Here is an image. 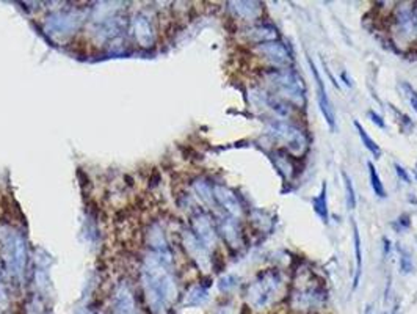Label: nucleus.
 <instances>
[{
	"label": "nucleus",
	"mask_w": 417,
	"mask_h": 314,
	"mask_svg": "<svg viewBox=\"0 0 417 314\" xmlns=\"http://www.w3.org/2000/svg\"><path fill=\"white\" fill-rule=\"evenodd\" d=\"M369 117H370V120H372L373 123H375L377 126H380V127H381V129H384V127H386V124H384V121H383V118H381L380 115H377V113H375V112H372V110H370V112H369Z\"/></svg>",
	"instance_id": "aec40b11"
},
{
	"label": "nucleus",
	"mask_w": 417,
	"mask_h": 314,
	"mask_svg": "<svg viewBox=\"0 0 417 314\" xmlns=\"http://www.w3.org/2000/svg\"><path fill=\"white\" fill-rule=\"evenodd\" d=\"M400 269H401V272L403 274H409L411 270H412V263H411V258H409V254L406 251H403V248H400Z\"/></svg>",
	"instance_id": "f3484780"
},
{
	"label": "nucleus",
	"mask_w": 417,
	"mask_h": 314,
	"mask_svg": "<svg viewBox=\"0 0 417 314\" xmlns=\"http://www.w3.org/2000/svg\"><path fill=\"white\" fill-rule=\"evenodd\" d=\"M366 314H373V308L369 305V306H366Z\"/></svg>",
	"instance_id": "4be33fe9"
},
{
	"label": "nucleus",
	"mask_w": 417,
	"mask_h": 314,
	"mask_svg": "<svg viewBox=\"0 0 417 314\" xmlns=\"http://www.w3.org/2000/svg\"><path fill=\"white\" fill-rule=\"evenodd\" d=\"M414 24H415V30H417V14L414 16Z\"/></svg>",
	"instance_id": "5701e85b"
},
{
	"label": "nucleus",
	"mask_w": 417,
	"mask_h": 314,
	"mask_svg": "<svg viewBox=\"0 0 417 314\" xmlns=\"http://www.w3.org/2000/svg\"><path fill=\"white\" fill-rule=\"evenodd\" d=\"M314 211L323 220L328 222V203H326V184H322L320 193L314 198Z\"/></svg>",
	"instance_id": "f8f14e48"
},
{
	"label": "nucleus",
	"mask_w": 417,
	"mask_h": 314,
	"mask_svg": "<svg viewBox=\"0 0 417 314\" xmlns=\"http://www.w3.org/2000/svg\"><path fill=\"white\" fill-rule=\"evenodd\" d=\"M268 134L295 154L303 152L306 148V137L303 131L284 120H271L268 123Z\"/></svg>",
	"instance_id": "7ed1b4c3"
},
{
	"label": "nucleus",
	"mask_w": 417,
	"mask_h": 314,
	"mask_svg": "<svg viewBox=\"0 0 417 314\" xmlns=\"http://www.w3.org/2000/svg\"><path fill=\"white\" fill-rule=\"evenodd\" d=\"M401 87H403V88L406 90V93H408L406 96H408V99H409V102H411L412 109H414V110H415V113H417V93H415V91L409 87L408 83H403V85H401Z\"/></svg>",
	"instance_id": "a211bd4d"
},
{
	"label": "nucleus",
	"mask_w": 417,
	"mask_h": 314,
	"mask_svg": "<svg viewBox=\"0 0 417 314\" xmlns=\"http://www.w3.org/2000/svg\"><path fill=\"white\" fill-rule=\"evenodd\" d=\"M235 13L243 19H256L261 16L262 13V7L259 2H235L232 4Z\"/></svg>",
	"instance_id": "1a4fd4ad"
},
{
	"label": "nucleus",
	"mask_w": 417,
	"mask_h": 314,
	"mask_svg": "<svg viewBox=\"0 0 417 314\" xmlns=\"http://www.w3.org/2000/svg\"><path fill=\"white\" fill-rule=\"evenodd\" d=\"M367 167H369L370 184H372V189H373V192H375V195H377V196H380V198H386L384 185H383V182H381V179H380V176H378V173H377V168L373 167V164H372V162H369V164H367Z\"/></svg>",
	"instance_id": "4468645a"
},
{
	"label": "nucleus",
	"mask_w": 417,
	"mask_h": 314,
	"mask_svg": "<svg viewBox=\"0 0 417 314\" xmlns=\"http://www.w3.org/2000/svg\"><path fill=\"white\" fill-rule=\"evenodd\" d=\"M394 167H395V171H397L398 178H400L401 181H403V182L409 184V182H411V178H409V175L406 173V170H403V168H401L400 165H397V164H395Z\"/></svg>",
	"instance_id": "6ab92c4d"
},
{
	"label": "nucleus",
	"mask_w": 417,
	"mask_h": 314,
	"mask_svg": "<svg viewBox=\"0 0 417 314\" xmlns=\"http://www.w3.org/2000/svg\"><path fill=\"white\" fill-rule=\"evenodd\" d=\"M217 196L220 198V201L224 204V207L234 214V216H240V212H242V207H240V203H239V199L229 192L227 189L224 187H218L217 189Z\"/></svg>",
	"instance_id": "9d476101"
},
{
	"label": "nucleus",
	"mask_w": 417,
	"mask_h": 314,
	"mask_svg": "<svg viewBox=\"0 0 417 314\" xmlns=\"http://www.w3.org/2000/svg\"><path fill=\"white\" fill-rule=\"evenodd\" d=\"M392 314H398V311H397V309H395V311H394V312H392Z\"/></svg>",
	"instance_id": "b1692460"
},
{
	"label": "nucleus",
	"mask_w": 417,
	"mask_h": 314,
	"mask_svg": "<svg viewBox=\"0 0 417 314\" xmlns=\"http://www.w3.org/2000/svg\"><path fill=\"white\" fill-rule=\"evenodd\" d=\"M223 283H226V284H221V289H232L234 286H237V278L227 277L226 280H223Z\"/></svg>",
	"instance_id": "412c9836"
},
{
	"label": "nucleus",
	"mask_w": 417,
	"mask_h": 314,
	"mask_svg": "<svg viewBox=\"0 0 417 314\" xmlns=\"http://www.w3.org/2000/svg\"><path fill=\"white\" fill-rule=\"evenodd\" d=\"M353 237H354V251H356V275L353 281V288H358L359 278H361V269H363V250H361V236L358 231V225L353 222Z\"/></svg>",
	"instance_id": "9b49d317"
},
{
	"label": "nucleus",
	"mask_w": 417,
	"mask_h": 314,
	"mask_svg": "<svg viewBox=\"0 0 417 314\" xmlns=\"http://www.w3.org/2000/svg\"><path fill=\"white\" fill-rule=\"evenodd\" d=\"M248 38L254 42L264 44V42L276 41L278 33H276V28L271 25H257V27H253L248 32Z\"/></svg>",
	"instance_id": "6e6552de"
},
{
	"label": "nucleus",
	"mask_w": 417,
	"mask_h": 314,
	"mask_svg": "<svg viewBox=\"0 0 417 314\" xmlns=\"http://www.w3.org/2000/svg\"><path fill=\"white\" fill-rule=\"evenodd\" d=\"M309 66H311V71H312V76H314V80H315V85H317V101H319V106H320V110L323 113V117L328 123V126L334 129L336 127V118H334V110L331 107V102H329L328 99V94H326V88H325V83L319 74L317 68H315L314 62L309 59Z\"/></svg>",
	"instance_id": "423d86ee"
},
{
	"label": "nucleus",
	"mask_w": 417,
	"mask_h": 314,
	"mask_svg": "<svg viewBox=\"0 0 417 314\" xmlns=\"http://www.w3.org/2000/svg\"><path fill=\"white\" fill-rule=\"evenodd\" d=\"M282 286V277L276 270H268L259 275L248 289V300L254 308H265L276 298Z\"/></svg>",
	"instance_id": "f03ea898"
},
{
	"label": "nucleus",
	"mask_w": 417,
	"mask_h": 314,
	"mask_svg": "<svg viewBox=\"0 0 417 314\" xmlns=\"http://www.w3.org/2000/svg\"><path fill=\"white\" fill-rule=\"evenodd\" d=\"M354 126H356V129H358V134H359V137H361V140H363V143H364V146L373 154V157H375V159H380L381 157V149H380V146L375 143V141L372 140V137L364 131V127L359 124V121H354Z\"/></svg>",
	"instance_id": "ddd939ff"
},
{
	"label": "nucleus",
	"mask_w": 417,
	"mask_h": 314,
	"mask_svg": "<svg viewBox=\"0 0 417 314\" xmlns=\"http://www.w3.org/2000/svg\"><path fill=\"white\" fill-rule=\"evenodd\" d=\"M326 302V292L317 284L295 289L290 297V306L296 311H312L319 309Z\"/></svg>",
	"instance_id": "20e7f679"
},
{
	"label": "nucleus",
	"mask_w": 417,
	"mask_h": 314,
	"mask_svg": "<svg viewBox=\"0 0 417 314\" xmlns=\"http://www.w3.org/2000/svg\"><path fill=\"white\" fill-rule=\"evenodd\" d=\"M395 22L398 33L405 39H412L415 36V24H414V13L408 5H400L395 14Z\"/></svg>",
	"instance_id": "0eeeda50"
},
{
	"label": "nucleus",
	"mask_w": 417,
	"mask_h": 314,
	"mask_svg": "<svg viewBox=\"0 0 417 314\" xmlns=\"http://www.w3.org/2000/svg\"><path fill=\"white\" fill-rule=\"evenodd\" d=\"M265 80L282 101H289L298 107L305 104V85L296 71L290 68H278L267 73Z\"/></svg>",
	"instance_id": "f257e3e1"
},
{
	"label": "nucleus",
	"mask_w": 417,
	"mask_h": 314,
	"mask_svg": "<svg viewBox=\"0 0 417 314\" xmlns=\"http://www.w3.org/2000/svg\"><path fill=\"white\" fill-rule=\"evenodd\" d=\"M273 159H275V162H276L278 168L281 170V173H282L285 178L292 176V164H290L289 161H287L284 155H278V154H275V157H273Z\"/></svg>",
	"instance_id": "dca6fc26"
},
{
	"label": "nucleus",
	"mask_w": 417,
	"mask_h": 314,
	"mask_svg": "<svg viewBox=\"0 0 417 314\" xmlns=\"http://www.w3.org/2000/svg\"><path fill=\"white\" fill-rule=\"evenodd\" d=\"M343 176V181H345V198H347V206L350 211H353L356 207V195H354V189H353V184H351V179L347 173H342Z\"/></svg>",
	"instance_id": "2eb2a0df"
},
{
	"label": "nucleus",
	"mask_w": 417,
	"mask_h": 314,
	"mask_svg": "<svg viewBox=\"0 0 417 314\" xmlns=\"http://www.w3.org/2000/svg\"><path fill=\"white\" fill-rule=\"evenodd\" d=\"M256 52L265 57L270 63L276 66H285L292 62L289 50H287V47L279 41H270V42H264V44H259L256 47Z\"/></svg>",
	"instance_id": "39448f33"
}]
</instances>
